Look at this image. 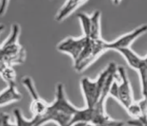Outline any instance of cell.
I'll list each match as a JSON object with an SVG mask.
<instances>
[{
	"instance_id": "6da1fadb",
	"label": "cell",
	"mask_w": 147,
	"mask_h": 126,
	"mask_svg": "<svg viewBox=\"0 0 147 126\" xmlns=\"http://www.w3.org/2000/svg\"><path fill=\"white\" fill-rule=\"evenodd\" d=\"M78 108L70 103L66 97L63 85L59 84L56 88L55 100L49 104L47 111L40 118L32 117L35 126H42L47 122L56 123L58 126H70Z\"/></svg>"
},
{
	"instance_id": "7a4b0ae2",
	"label": "cell",
	"mask_w": 147,
	"mask_h": 126,
	"mask_svg": "<svg viewBox=\"0 0 147 126\" xmlns=\"http://www.w3.org/2000/svg\"><path fill=\"white\" fill-rule=\"evenodd\" d=\"M116 67L117 66L115 63L111 62L95 80H91L87 77L82 79L81 88L86 107H93L96 105L101 96L103 89L109 75Z\"/></svg>"
},
{
	"instance_id": "3957f363",
	"label": "cell",
	"mask_w": 147,
	"mask_h": 126,
	"mask_svg": "<svg viewBox=\"0 0 147 126\" xmlns=\"http://www.w3.org/2000/svg\"><path fill=\"white\" fill-rule=\"evenodd\" d=\"M20 34L19 25L14 24L11 28L9 37L2 46H0L2 56L7 66H12L22 64L26 58V52L23 47L18 43Z\"/></svg>"
},
{
	"instance_id": "277c9868",
	"label": "cell",
	"mask_w": 147,
	"mask_h": 126,
	"mask_svg": "<svg viewBox=\"0 0 147 126\" xmlns=\"http://www.w3.org/2000/svg\"><path fill=\"white\" fill-rule=\"evenodd\" d=\"M117 74L120 78V83L118 84L116 80H114L109 89V95L115 99L127 110L134 102L131 83L123 66H117Z\"/></svg>"
},
{
	"instance_id": "5b68a950",
	"label": "cell",
	"mask_w": 147,
	"mask_h": 126,
	"mask_svg": "<svg viewBox=\"0 0 147 126\" xmlns=\"http://www.w3.org/2000/svg\"><path fill=\"white\" fill-rule=\"evenodd\" d=\"M22 84L25 86L32 97V102L30 104V110L32 113V117L40 118L47 111L49 104L40 97L38 92L35 88L32 79L29 76H26L22 79Z\"/></svg>"
},
{
	"instance_id": "8992f818",
	"label": "cell",
	"mask_w": 147,
	"mask_h": 126,
	"mask_svg": "<svg viewBox=\"0 0 147 126\" xmlns=\"http://www.w3.org/2000/svg\"><path fill=\"white\" fill-rule=\"evenodd\" d=\"M88 41V37L82 36L79 38L68 37L58 44L57 49L60 52L69 54L74 62H75L83 51Z\"/></svg>"
},
{
	"instance_id": "52a82bcc",
	"label": "cell",
	"mask_w": 147,
	"mask_h": 126,
	"mask_svg": "<svg viewBox=\"0 0 147 126\" xmlns=\"http://www.w3.org/2000/svg\"><path fill=\"white\" fill-rule=\"evenodd\" d=\"M146 32L147 25H141L137 28L134 29L133 31L119 36L115 40L109 42V44H108L109 50H113L117 51L119 49H123V48H129L131 47V44L134 43L137 38L141 36L144 33H146Z\"/></svg>"
},
{
	"instance_id": "ba28073f",
	"label": "cell",
	"mask_w": 147,
	"mask_h": 126,
	"mask_svg": "<svg viewBox=\"0 0 147 126\" xmlns=\"http://www.w3.org/2000/svg\"><path fill=\"white\" fill-rule=\"evenodd\" d=\"M22 99V95L17 89L16 84H8L6 89L0 92V107L14 102H18Z\"/></svg>"
},
{
	"instance_id": "9c48e42d",
	"label": "cell",
	"mask_w": 147,
	"mask_h": 126,
	"mask_svg": "<svg viewBox=\"0 0 147 126\" xmlns=\"http://www.w3.org/2000/svg\"><path fill=\"white\" fill-rule=\"evenodd\" d=\"M86 3H87L86 1H67L59 9L57 14L55 16V20L57 21H63L79 6Z\"/></svg>"
},
{
	"instance_id": "30bf717a",
	"label": "cell",
	"mask_w": 147,
	"mask_h": 126,
	"mask_svg": "<svg viewBox=\"0 0 147 126\" xmlns=\"http://www.w3.org/2000/svg\"><path fill=\"white\" fill-rule=\"evenodd\" d=\"M117 52L120 53L123 56V58L127 61V62L130 67L135 69V70L138 69L141 62H142V58L135 53L131 47L119 49V50H117Z\"/></svg>"
},
{
	"instance_id": "8fae6325",
	"label": "cell",
	"mask_w": 147,
	"mask_h": 126,
	"mask_svg": "<svg viewBox=\"0 0 147 126\" xmlns=\"http://www.w3.org/2000/svg\"><path fill=\"white\" fill-rule=\"evenodd\" d=\"M91 17V27L90 32L88 38L90 39H98L101 38L100 34V12L95 11Z\"/></svg>"
},
{
	"instance_id": "7c38bea8",
	"label": "cell",
	"mask_w": 147,
	"mask_h": 126,
	"mask_svg": "<svg viewBox=\"0 0 147 126\" xmlns=\"http://www.w3.org/2000/svg\"><path fill=\"white\" fill-rule=\"evenodd\" d=\"M137 71L139 72L142 96L147 98V55L142 58L140 66Z\"/></svg>"
},
{
	"instance_id": "4fadbf2b",
	"label": "cell",
	"mask_w": 147,
	"mask_h": 126,
	"mask_svg": "<svg viewBox=\"0 0 147 126\" xmlns=\"http://www.w3.org/2000/svg\"><path fill=\"white\" fill-rule=\"evenodd\" d=\"M13 115L16 121L17 126H35L34 120L32 118L30 120L26 119V117L23 116L21 110L18 109H15L13 110Z\"/></svg>"
},
{
	"instance_id": "5bb4252c",
	"label": "cell",
	"mask_w": 147,
	"mask_h": 126,
	"mask_svg": "<svg viewBox=\"0 0 147 126\" xmlns=\"http://www.w3.org/2000/svg\"><path fill=\"white\" fill-rule=\"evenodd\" d=\"M78 17L80 21L83 30L84 35L85 36L88 37L90 32V27H91V17L90 16H88L84 13H81L78 14Z\"/></svg>"
},
{
	"instance_id": "9a60e30c",
	"label": "cell",
	"mask_w": 147,
	"mask_h": 126,
	"mask_svg": "<svg viewBox=\"0 0 147 126\" xmlns=\"http://www.w3.org/2000/svg\"><path fill=\"white\" fill-rule=\"evenodd\" d=\"M0 76L3 79V80L7 82V84H16V72L12 66H8Z\"/></svg>"
},
{
	"instance_id": "2e32d148",
	"label": "cell",
	"mask_w": 147,
	"mask_h": 126,
	"mask_svg": "<svg viewBox=\"0 0 147 126\" xmlns=\"http://www.w3.org/2000/svg\"><path fill=\"white\" fill-rule=\"evenodd\" d=\"M127 124L131 126H147V117L139 119H132L128 121Z\"/></svg>"
},
{
	"instance_id": "e0dca14e",
	"label": "cell",
	"mask_w": 147,
	"mask_h": 126,
	"mask_svg": "<svg viewBox=\"0 0 147 126\" xmlns=\"http://www.w3.org/2000/svg\"><path fill=\"white\" fill-rule=\"evenodd\" d=\"M5 28V26L4 25H0V33L2 32V31ZM9 66H7V64L5 63V62L3 61V56H2V52H1V48H0V75L3 73V72L6 70L7 67Z\"/></svg>"
},
{
	"instance_id": "ac0fdd59",
	"label": "cell",
	"mask_w": 147,
	"mask_h": 126,
	"mask_svg": "<svg viewBox=\"0 0 147 126\" xmlns=\"http://www.w3.org/2000/svg\"><path fill=\"white\" fill-rule=\"evenodd\" d=\"M124 122L121 121H116V120L112 119L109 122L104 124V125H93L91 124H86V126H124Z\"/></svg>"
},
{
	"instance_id": "d6986e66",
	"label": "cell",
	"mask_w": 147,
	"mask_h": 126,
	"mask_svg": "<svg viewBox=\"0 0 147 126\" xmlns=\"http://www.w3.org/2000/svg\"><path fill=\"white\" fill-rule=\"evenodd\" d=\"M0 126H17L16 124L10 122V116L7 113H1V125Z\"/></svg>"
},
{
	"instance_id": "ffe728a7",
	"label": "cell",
	"mask_w": 147,
	"mask_h": 126,
	"mask_svg": "<svg viewBox=\"0 0 147 126\" xmlns=\"http://www.w3.org/2000/svg\"><path fill=\"white\" fill-rule=\"evenodd\" d=\"M86 123H82V122H78V123H75V124H73L72 125L70 126H86ZM55 126H58V125H55Z\"/></svg>"
},
{
	"instance_id": "44dd1931",
	"label": "cell",
	"mask_w": 147,
	"mask_h": 126,
	"mask_svg": "<svg viewBox=\"0 0 147 126\" xmlns=\"http://www.w3.org/2000/svg\"><path fill=\"white\" fill-rule=\"evenodd\" d=\"M0 125H1V113H0Z\"/></svg>"
}]
</instances>
